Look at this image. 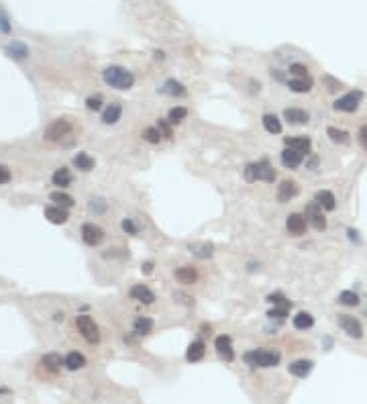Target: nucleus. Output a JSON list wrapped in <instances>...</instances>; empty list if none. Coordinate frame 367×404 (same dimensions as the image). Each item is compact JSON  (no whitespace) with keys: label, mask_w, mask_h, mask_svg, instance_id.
<instances>
[{"label":"nucleus","mask_w":367,"mask_h":404,"mask_svg":"<svg viewBox=\"0 0 367 404\" xmlns=\"http://www.w3.org/2000/svg\"><path fill=\"white\" fill-rule=\"evenodd\" d=\"M143 139H145L147 143L157 145L163 137H161V133H159V129H157V127H147V129H143Z\"/></svg>","instance_id":"35"},{"label":"nucleus","mask_w":367,"mask_h":404,"mask_svg":"<svg viewBox=\"0 0 367 404\" xmlns=\"http://www.w3.org/2000/svg\"><path fill=\"white\" fill-rule=\"evenodd\" d=\"M306 216L298 214V212H292L288 219H286V229L292 237H302L306 233Z\"/></svg>","instance_id":"9"},{"label":"nucleus","mask_w":367,"mask_h":404,"mask_svg":"<svg viewBox=\"0 0 367 404\" xmlns=\"http://www.w3.org/2000/svg\"><path fill=\"white\" fill-rule=\"evenodd\" d=\"M173 276H175V280H177L179 284H184V286H190V284H196V282H198V272H196V267H192V265H181V267H177Z\"/></svg>","instance_id":"11"},{"label":"nucleus","mask_w":367,"mask_h":404,"mask_svg":"<svg viewBox=\"0 0 367 404\" xmlns=\"http://www.w3.org/2000/svg\"><path fill=\"white\" fill-rule=\"evenodd\" d=\"M49 200L55 202V206H64V208H72V206H74V198L68 196L66 192H53V194L49 196Z\"/></svg>","instance_id":"34"},{"label":"nucleus","mask_w":367,"mask_h":404,"mask_svg":"<svg viewBox=\"0 0 367 404\" xmlns=\"http://www.w3.org/2000/svg\"><path fill=\"white\" fill-rule=\"evenodd\" d=\"M284 118L290 125H304V122H308L310 114L306 110H302V108H286L284 110Z\"/></svg>","instance_id":"18"},{"label":"nucleus","mask_w":367,"mask_h":404,"mask_svg":"<svg viewBox=\"0 0 367 404\" xmlns=\"http://www.w3.org/2000/svg\"><path fill=\"white\" fill-rule=\"evenodd\" d=\"M135 333L137 335H149L151 331H153V319H149V317H139L137 321H135Z\"/></svg>","instance_id":"32"},{"label":"nucleus","mask_w":367,"mask_h":404,"mask_svg":"<svg viewBox=\"0 0 367 404\" xmlns=\"http://www.w3.org/2000/svg\"><path fill=\"white\" fill-rule=\"evenodd\" d=\"M82 241L90 247H96L104 241V231L94 223H86V225H82Z\"/></svg>","instance_id":"7"},{"label":"nucleus","mask_w":367,"mask_h":404,"mask_svg":"<svg viewBox=\"0 0 367 404\" xmlns=\"http://www.w3.org/2000/svg\"><path fill=\"white\" fill-rule=\"evenodd\" d=\"M245 361H247V365H251V367H273V365H278L280 363V359H282V355L278 353V351H267V349H255V351H249V353H245V357H243Z\"/></svg>","instance_id":"2"},{"label":"nucleus","mask_w":367,"mask_h":404,"mask_svg":"<svg viewBox=\"0 0 367 404\" xmlns=\"http://www.w3.org/2000/svg\"><path fill=\"white\" fill-rule=\"evenodd\" d=\"M76 327H78V331L82 333V337H84L88 343H98V341H100V331H98V325L94 323L92 317L80 315V317L76 319Z\"/></svg>","instance_id":"3"},{"label":"nucleus","mask_w":367,"mask_h":404,"mask_svg":"<svg viewBox=\"0 0 367 404\" xmlns=\"http://www.w3.org/2000/svg\"><path fill=\"white\" fill-rule=\"evenodd\" d=\"M157 129H159V133H161L163 139H171V137H173V133H171V127H169V120H167V118H159V120H157Z\"/></svg>","instance_id":"38"},{"label":"nucleus","mask_w":367,"mask_h":404,"mask_svg":"<svg viewBox=\"0 0 367 404\" xmlns=\"http://www.w3.org/2000/svg\"><path fill=\"white\" fill-rule=\"evenodd\" d=\"M188 249H190L192 255H196L200 259H206V257L212 255V245L210 243H192V245H188Z\"/></svg>","instance_id":"29"},{"label":"nucleus","mask_w":367,"mask_h":404,"mask_svg":"<svg viewBox=\"0 0 367 404\" xmlns=\"http://www.w3.org/2000/svg\"><path fill=\"white\" fill-rule=\"evenodd\" d=\"M120 114H123V106H120L118 102H112V104H108V106L104 108V112H102V122H104V125H114V122L120 120Z\"/></svg>","instance_id":"17"},{"label":"nucleus","mask_w":367,"mask_h":404,"mask_svg":"<svg viewBox=\"0 0 367 404\" xmlns=\"http://www.w3.org/2000/svg\"><path fill=\"white\" fill-rule=\"evenodd\" d=\"M62 357L57 355V353H47V355H43L41 357V365L43 367H47L49 371H57L59 367H62Z\"/></svg>","instance_id":"33"},{"label":"nucleus","mask_w":367,"mask_h":404,"mask_svg":"<svg viewBox=\"0 0 367 404\" xmlns=\"http://www.w3.org/2000/svg\"><path fill=\"white\" fill-rule=\"evenodd\" d=\"M243 176L247 182H257V164H247L243 170Z\"/></svg>","instance_id":"40"},{"label":"nucleus","mask_w":367,"mask_h":404,"mask_svg":"<svg viewBox=\"0 0 367 404\" xmlns=\"http://www.w3.org/2000/svg\"><path fill=\"white\" fill-rule=\"evenodd\" d=\"M339 325H341V329H343L349 337H353V339H361V337H363V327H361V323H359L355 317H351V315H341V317H339Z\"/></svg>","instance_id":"8"},{"label":"nucleus","mask_w":367,"mask_h":404,"mask_svg":"<svg viewBox=\"0 0 367 404\" xmlns=\"http://www.w3.org/2000/svg\"><path fill=\"white\" fill-rule=\"evenodd\" d=\"M361 100H363V92L361 90H351L345 96L337 98L334 104H332V108L339 110V112H355L359 108Z\"/></svg>","instance_id":"4"},{"label":"nucleus","mask_w":367,"mask_h":404,"mask_svg":"<svg viewBox=\"0 0 367 404\" xmlns=\"http://www.w3.org/2000/svg\"><path fill=\"white\" fill-rule=\"evenodd\" d=\"M339 302H341L343 306H357V304H359V296H357L355 292H351V290H343V292L339 294Z\"/></svg>","instance_id":"37"},{"label":"nucleus","mask_w":367,"mask_h":404,"mask_svg":"<svg viewBox=\"0 0 367 404\" xmlns=\"http://www.w3.org/2000/svg\"><path fill=\"white\" fill-rule=\"evenodd\" d=\"M86 106H88V110H100L102 108V98L96 94V96H90L88 100H86Z\"/></svg>","instance_id":"44"},{"label":"nucleus","mask_w":367,"mask_h":404,"mask_svg":"<svg viewBox=\"0 0 367 404\" xmlns=\"http://www.w3.org/2000/svg\"><path fill=\"white\" fill-rule=\"evenodd\" d=\"M102 78H104V82L110 88H116V90H129L135 84V76L127 68H123V66H110V68H106L102 72Z\"/></svg>","instance_id":"1"},{"label":"nucleus","mask_w":367,"mask_h":404,"mask_svg":"<svg viewBox=\"0 0 367 404\" xmlns=\"http://www.w3.org/2000/svg\"><path fill=\"white\" fill-rule=\"evenodd\" d=\"M314 200H316L324 210H334V206H337V200H334L332 192H328V190H320V192H316Z\"/></svg>","instance_id":"25"},{"label":"nucleus","mask_w":367,"mask_h":404,"mask_svg":"<svg viewBox=\"0 0 367 404\" xmlns=\"http://www.w3.org/2000/svg\"><path fill=\"white\" fill-rule=\"evenodd\" d=\"M215 347H217V353H219L225 361H233V359H235V351H233L231 337H227V335L217 337V339H215Z\"/></svg>","instance_id":"12"},{"label":"nucleus","mask_w":367,"mask_h":404,"mask_svg":"<svg viewBox=\"0 0 367 404\" xmlns=\"http://www.w3.org/2000/svg\"><path fill=\"white\" fill-rule=\"evenodd\" d=\"M316 166H318V158L312 156V158L306 162V168H308V170H316Z\"/></svg>","instance_id":"50"},{"label":"nucleus","mask_w":367,"mask_h":404,"mask_svg":"<svg viewBox=\"0 0 367 404\" xmlns=\"http://www.w3.org/2000/svg\"><path fill=\"white\" fill-rule=\"evenodd\" d=\"M51 182H53L55 186H59V188L70 186V184H72V174H70V170H66V168L55 170V174L51 176Z\"/></svg>","instance_id":"30"},{"label":"nucleus","mask_w":367,"mask_h":404,"mask_svg":"<svg viewBox=\"0 0 367 404\" xmlns=\"http://www.w3.org/2000/svg\"><path fill=\"white\" fill-rule=\"evenodd\" d=\"M288 88L296 94H304L312 90V80L310 78H296V80H288Z\"/></svg>","instance_id":"22"},{"label":"nucleus","mask_w":367,"mask_h":404,"mask_svg":"<svg viewBox=\"0 0 367 404\" xmlns=\"http://www.w3.org/2000/svg\"><path fill=\"white\" fill-rule=\"evenodd\" d=\"M322 82L328 86V90H330V92H334V90H339V88L343 86L339 80H334V78H330V76H324V78H322Z\"/></svg>","instance_id":"47"},{"label":"nucleus","mask_w":367,"mask_h":404,"mask_svg":"<svg viewBox=\"0 0 367 404\" xmlns=\"http://www.w3.org/2000/svg\"><path fill=\"white\" fill-rule=\"evenodd\" d=\"M74 168H78L80 172H90L94 168V160L88 153H78L74 158Z\"/></svg>","instance_id":"31"},{"label":"nucleus","mask_w":367,"mask_h":404,"mask_svg":"<svg viewBox=\"0 0 367 404\" xmlns=\"http://www.w3.org/2000/svg\"><path fill=\"white\" fill-rule=\"evenodd\" d=\"M120 227H123V231H125L127 235H139V227L135 225V221H133V219H123Z\"/></svg>","instance_id":"41"},{"label":"nucleus","mask_w":367,"mask_h":404,"mask_svg":"<svg viewBox=\"0 0 367 404\" xmlns=\"http://www.w3.org/2000/svg\"><path fill=\"white\" fill-rule=\"evenodd\" d=\"M267 302H271L273 306H292L290 300H286V296L282 292H276V294H269L267 296Z\"/></svg>","instance_id":"39"},{"label":"nucleus","mask_w":367,"mask_h":404,"mask_svg":"<svg viewBox=\"0 0 367 404\" xmlns=\"http://www.w3.org/2000/svg\"><path fill=\"white\" fill-rule=\"evenodd\" d=\"M129 296L137 302H143V304H153L155 302V294L145 286V284H137L129 290Z\"/></svg>","instance_id":"13"},{"label":"nucleus","mask_w":367,"mask_h":404,"mask_svg":"<svg viewBox=\"0 0 367 404\" xmlns=\"http://www.w3.org/2000/svg\"><path fill=\"white\" fill-rule=\"evenodd\" d=\"M204 353H206L204 341H192L190 347H188V351H186V359L194 363V361H200L204 357Z\"/></svg>","instance_id":"21"},{"label":"nucleus","mask_w":367,"mask_h":404,"mask_svg":"<svg viewBox=\"0 0 367 404\" xmlns=\"http://www.w3.org/2000/svg\"><path fill=\"white\" fill-rule=\"evenodd\" d=\"M9 51L15 53V57H19V59L27 55V49H25V45H21V43H13V45L9 47Z\"/></svg>","instance_id":"46"},{"label":"nucleus","mask_w":367,"mask_h":404,"mask_svg":"<svg viewBox=\"0 0 367 404\" xmlns=\"http://www.w3.org/2000/svg\"><path fill=\"white\" fill-rule=\"evenodd\" d=\"M312 361L310 359H296V361H292L290 365H288V369H290V374L292 376H296V378H306L310 371H312Z\"/></svg>","instance_id":"16"},{"label":"nucleus","mask_w":367,"mask_h":404,"mask_svg":"<svg viewBox=\"0 0 367 404\" xmlns=\"http://www.w3.org/2000/svg\"><path fill=\"white\" fill-rule=\"evenodd\" d=\"M161 92H163V94H169V96H177V98H181V96L188 94L186 86H184L181 82H177V80H173V78H169V80L163 84Z\"/></svg>","instance_id":"19"},{"label":"nucleus","mask_w":367,"mask_h":404,"mask_svg":"<svg viewBox=\"0 0 367 404\" xmlns=\"http://www.w3.org/2000/svg\"><path fill=\"white\" fill-rule=\"evenodd\" d=\"M64 365L68 367V369H82L84 365H86V357L82 355V353H78V351H72V353H68L66 355V359H64Z\"/></svg>","instance_id":"24"},{"label":"nucleus","mask_w":367,"mask_h":404,"mask_svg":"<svg viewBox=\"0 0 367 404\" xmlns=\"http://www.w3.org/2000/svg\"><path fill=\"white\" fill-rule=\"evenodd\" d=\"M302 160H304V153H302V151H296V149H292V147H286V149L282 151V166H284V168L296 170V168L302 164Z\"/></svg>","instance_id":"14"},{"label":"nucleus","mask_w":367,"mask_h":404,"mask_svg":"<svg viewBox=\"0 0 367 404\" xmlns=\"http://www.w3.org/2000/svg\"><path fill=\"white\" fill-rule=\"evenodd\" d=\"M45 219L49 223H53V225H64V223H68L70 214H68V208H64V206H47L45 208Z\"/></svg>","instance_id":"15"},{"label":"nucleus","mask_w":367,"mask_h":404,"mask_svg":"<svg viewBox=\"0 0 367 404\" xmlns=\"http://www.w3.org/2000/svg\"><path fill=\"white\" fill-rule=\"evenodd\" d=\"M72 131H74V127H72V122H70V120H66V118H57V120H53V122L45 129V135H43V137H45L47 141H57V139L66 137V135H70Z\"/></svg>","instance_id":"5"},{"label":"nucleus","mask_w":367,"mask_h":404,"mask_svg":"<svg viewBox=\"0 0 367 404\" xmlns=\"http://www.w3.org/2000/svg\"><path fill=\"white\" fill-rule=\"evenodd\" d=\"M292 306H273L269 313H267V317H276V319H286L288 317V310H290Z\"/></svg>","instance_id":"43"},{"label":"nucleus","mask_w":367,"mask_h":404,"mask_svg":"<svg viewBox=\"0 0 367 404\" xmlns=\"http://www.w3.org/2000/svg\"><path fill=\"white\" fill-rule=\"evenodd\" d=\"M290 74H294L296 78H310L308 76V68L302 66V64H292L290 66Z\"/></svg>","instance_id":"42"},{"label":"nucleus","mask_w":367,"mask_h":404,"mask_svg":"<svg viewBox=\"0 0 367 404\" xmlns=\"http://www.w3.org/2000/svg\"><path fill=\"white\" fill-rule=\"evenodd\" d=\"M357 141H359V145L367 151V125H363V127L359 129V133H357Z\"/></svg>","instance_id":"45"},{"label":"nucleus","mask_w":367,"mask_h":404,"mask_svg":"<svg viewBox=\"0 0 367 404\" xmlns=\"http://www.w3.org/2000/svg\"><path fill=\"white\" fill-rule=\"evenodd\" d=\"M186 116H188V108H184V106H175V108H171V110H169L167 120H169L171 125H177V122H181Z\"/></svg>","instance_id":"36"},{"label":"nucleus","mask_w":367,"mask_h":404,"mask_svg":"<svg viewBox=\"0 0 367 404\" xmlns=\"http://www.w3.org/2000/svg\"><path fill=\"white\" fill-rule=\"evenodd\" d=\"M261 122H263L267 133H271V135H280L282 133V122H280V118L276 114H263Z\"/></svg>","instance_id":"27"},{"label":"nucleus","mask_w":367,"mask_h":404,"mask_svg":"<svg viewBox=\"0 0 367 404\" xmlns=\"http://www.w3.org/2000/svg\"><path fill=\"white\" fill-rule=\"evenodd\" d=\"M304 216L310 221V225H312L316 231H324V229H326V216L322 214V206H320L316 200L310 202V204L306 206Z\"/></svg>","instance_id":"6"},{"label":"nucleus","mask_w":367,"mask_h":404,"mask_svg":"<svg viewBox=\"0 0 367 404\" xmlns=\"http://www.w3.org/2000/svg\"><path fill=\"white\" fill-rule=\"evenodd\" d=\"M310 145H312L310 137H288L286 139V147H292V149L302 151V153H308Z\"/></svg>","instance_id":"23"},{"label":"nucleus","mask_w":367,"mask_h":404,"mask_svg":"<svg viewBox=\"0 0 367 404\" xmlns=\"http://www.w3.org/2000/svg\"><path fill=\"white\" fill-rule=\"evenodd\" d=\"M257 180H261V182H269V184L276 180V170L269 166V162H267V160L257 162Z\"/></svg>","instance_id":"20"},{"label":"nucleus","mask_w":367,"mask_h":404,"mask_svg":"<svg viewBox=\"0 0 367 404\" xmlns=\"http://www.w3.org/2000/svg\"><path fill=\"white\" fill-rule=\"evenodd\" d=\"M11 180V170L7 168V166H3V164H0V186H3V184H7Z\"/></svg>","instance_id":"48"},{"label":"nucleus","mask_w":367,"mask_h":404,"mask_svg":"<svg viewBox=\"0 0 367 404\" xmlns=\"http://www.w3.org/2000/svg\"><path fill=\"white\" fill-rule=\"evenodd\" d=\"M292 325H294V329H298V331H306V329H310V327L314 325V317H312L310 313H298V315L292 319Z\"/></svg>","instance_id":"26"},{"label":"nucleus","mask_w":367,"mask_h":404,"mask_svg":"<svg viewBox=\"0 0 367 404\" xmlns=\"http://www.w3.org/2000/svg\"><path fill=\"white\" fill-rule=\"evenodd\" d=\"M153 267H155V263H153V261H145V263L141 265V272H143L145 276H149V274L153 272Z\"/></svg>","instance_id":"49"},{"label":"nucleus","mask_w":367,"mask_h":404,"mask_svg":"<svg viewBox=\"0 0 367 404\" xmlns=\"http://www.w3.org/2000/svg\"><path fill=\"white\" fill-rule=\"evenodd\" d=\"M326 135L330 137L332 143H341V145H347L351 139H349V133L343 131V129H337V127H328L326 129Z\"/></svg>","instance_id":"28"},{"label":"nucleus","mask_w":367,"mask_h":404,"mask_svg":"<svg viewBox=\"0 0 367 404\" xmlns=\"http://www.w3.org/2000/svg\"><path fill=\"white\" fill-rule=\"evenodd\" d=\"M300 192V186L294 182V180H284L280 186H278V200L284 204V202H290L292 198H296Z\"/></svg>","instance_id":"10"}]
</instances>
